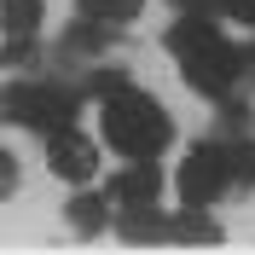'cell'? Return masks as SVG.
<instances>
[{
  "mask_svg": "<svg viewBox=\"0 0 255 255\" xmlns=\"http://www.w3.org/2000/svg\"><path fill=\"white\" fill-rule=\"evenodd\" d=\"M168 52H174L180 76L191 93L203 99H232V87L244 81V52L226 41V29L209 12H180V23L168 29Z\"/></svg>",
  "mask_w": 255,
  "mask_h": 255,
  "instance_id": "cell-1",
  "label": "cell"
},
{
  "mask_svg": "<svg viewBox=\"0 0 255 255\" xmlns=\"http://www.w3.org/2000/svg\"><path fill=\"white\" fill-rule=\"evenodd\" d=\"M99 139L128 162H157L174 145V116L133 81H122L111 93H99Z\"/></svg>",
  "mask_w": 255,
  "mask_h": 255,
  "instance_id": "cell-2",
  "label": "cell"
},
{
  "mask_svg": "<svg viewBox=\"0 0 255 255\" xmlns=\"http://www.w3.org/2000/svg\"><path fill=\"white\" fill-rule=\"evenodd\" d=\"M76 111H81V93L64 81H6L0 87V122L6 128L52 133V128L76 122Z\"/></svg>",
  "mask_w": 255,
  "mask_h": 255,
  "instance_id": "cell-3",
  "label": "cell"
},
{
  "mask_svg": "<svg viewBox=\"0 0 255 255\" xmlns=\"http://www.w3.org/2000/svg\"><path fill=\"white\" fill-rule=\"evenodd\" d=\"M226 186H232V157H226V139H203V145H191L186 162H180V174H174L180 203H186V209H209Z\"/></svg>",
  "mask_w": 255,
  "mask_h": 255,
  "instance_id": "cell-4",
  "label": "cell"
},
{
  "mask_svg": "<svg viewBox=\"0 0 255 255\" xmlns=\"http://www.w3.org/2000/svg\"><path fill=\"white\" fill-rule=\"evenodd\" d=\"M47 168L58 180H70V186H87V180L99 174V145L81 133L76 122H64L47 133Z\"/></svg>",
  "mask_w": 255,
  "mask_h": 255,
  "instance_id": "cell-5",
  "label": "cell"
},
{
  "mask_svg": "<svg viewBox=\"0 0 255 255\" xmlns=\"http://www.w3.org/2000/svg\"><path fill=\"white\" fill-rule=\"evenodd\" d=\"M105 197H111V209H151V203H162L157 162H128V168H116L111 186H105Z\"/></svg>",
  "mask_w": 255,
  "mask_h": 255,
  "instance_id": "cell-6",
  "label": "cell"
},
{
  "mask_svg": "<svg viewBox=\"0 0 255 255\" xmlns=\"http://www.w3.org/2000/svg\"><path fill=\"white\" fill-rule=\"evenodd\" d=\"M116 238H128V244H162L168 238V215H157V203L151 209H116Z\"/></svg>",
  "mask_w": 255,
  "mask_h": 255,
  "instance_id": "cell-7",
  "label": "cell"
},
{
  "mask_svg": "<svg viewBox=\"0 0 255 255\" xmlns=\"http://www.w3.org/2000/svg\"><path fill=\"white\" fill-rule=\"evenodd\" d=\"M70 232L76 238H99L105 226H111V197H93V191H81V197H70Z\"/></svg>",
  "mask_w": 255,
  "mask_h": 255,
  "instance_id": "cell-8",
  "label": "cell"
},
{
  "mask_svg": "<svg viewBox=\"0 0 255 255\" xmlns=\"http://www.w3.org/2000/svg\"><path fill=\"white\" fill-rule=\"evenodd\" d=\"M76 12L93 17V23H111V29H128L145 12V0H76Z\"/></svg>",
  "mask_w": 255,
  "mask_h": 255,
  "instance_id": "cell-9",
  "label": "cell"
},
{
  "mask_svg": "<svg viewBox=\"0 0 255 255\" xmlns=\"http://www.w3.org/2000/svg\"><path fill=\"white\" fill-rule=\"evenodd\" d=\"M168 238H180V244H221V226L209 221L203 209H180L174 221H168Z\"/></svg>",
  "mask_w": 255,
  "mask_h": 255,
  "instance_id": "cell-10",
  "label": "cell"
},
{
  "mask_svg": "<svg viewBox=\"0 0 255 255\" xmlns=\"http://www.w3.org/2000/svg\"><path fill=\"white\" fill-rule=\"evenodd\" d=\"M41 17H47L41 0H0V29H6V35H35Z\"/></svg>",
  "mask_w": 255,
  "mask_h": 255,
  "instance_id": "cell-11",
  "label": "cell"
},
{
  "mask_svg": "<svg viewBox=\"0 0 255 255\" xmlns=\"http://www.w3.org/2000/svg\"><path fill=\"white\" fill-rule=\"evenodd\" d=\"M232 157V186H255V139H226Z\"/></svg>",
  "mask_w": 255,
  "mask_h": 255,
  "instance_id": "cell-12",
  "label": "cell"
},
{
  "mask_svg": "<svg viewBox=\"0 0 255 255\" xmlns=\"http://www.w3.org/2000/svg\"><path fill=\"white\" fill-rule=\"evenodd\" d=\"M221 23H238L255 35V0H221Z\"/></svg>",
  "mask_w": 255,
  "mask_h": 255,
  "instance_id": "cell-13",
  "label": "cell"
},
{
  "mask_svg": "<svg viewBox=\"0 0 255 255\" xmlns=\"http://www.w3.org/2000/svg\"><path fill=\"white\" fill-rule=\"evenodd\" d=\"M12 191H17V157L0 151V197H12Z\"/></svg>",
  "mask_w": 255,
  "mask_h": 255,
  "instance_id": "cell-14",
  "label": "cell"
},
{
  "mask_svg": "<svg viewBox=\"0 0 255 255\" xmlns=\"http://www.w3.org/2000/svg\"><path fill=\"white\" fill-rule=\"evenodd\" d=\"M180 12H209V17H221V0H174Z\"/></svg>",
  "mask_w": 255,
  "mask_h": 255,
  "instance_id": "cell-15",
  "label": "cell"
}]
</instances>
